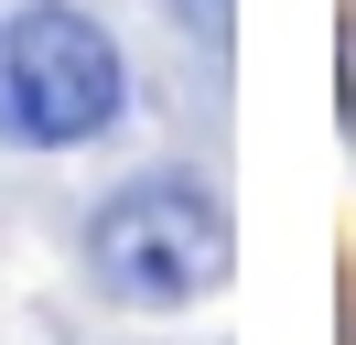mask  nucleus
I'll use <instances>...</instances> for the list:
<instances>
[{"label": "nucleus", "mask_w": 356, "mask_h": 345, "mask_svg": "<svg viewBox=\"0 0 356 345\" xmlns=\"http://www.w3.org/2000/svg\"><path fill=\"white\" fill-rule=\"evenodd\" d=\"M227 11H238V0H195V22H205V33H227Z\"/></svg>", "instance_id": "obj_3"}, {"label": "nucleus", "mask_w": 356, "mask_h": 345, "mask_svg": "<svg viewBox=\"0 0 356 345\" xmlns=\"http://www.w3.org/2000/svg\"><path fill=\"white\" fill-rule=\"evenodd\" d=\"M87 270H97V291L130 302V313H184V302L227 291L238 227H227L216 184H195V172H130V184L87 216Z\"/></svg>", "instance_id": "obj_1"}, {"label": "nucleus", "mask_w": 356, "mask_h": 345, "mask_svg": "<svg viewBox=\"0 0 356 345\" xmlns=\"http://www.w3.org/2000/svg\"><path fill=\"white\" fill-rule=\"evenodd\" d=\"M130 108V54L76 0H22L0 22V141L11 151H76L119 129Z\"/></svg>", "instance_id": "obj_2"}]
</instances>
